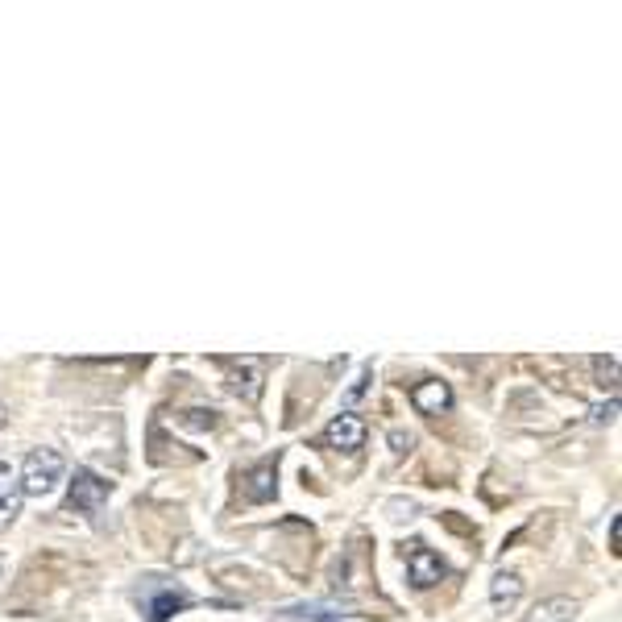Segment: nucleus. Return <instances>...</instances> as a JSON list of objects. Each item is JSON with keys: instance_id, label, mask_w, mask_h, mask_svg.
<instances>
[{"instance_id": "1", "label": "nucleus", "mask_w": 622, "mask_h": 622, "mask_svg": "<svg viewBox=\"0 0 622 622\" xmlns=\"http://www.w3.org/2000/svg\"><path fill=\"white\" fill-rule=\"evenodd\" d=\"M63 473H67L63 452H54V448H34L30 457H25V465H21V494L46 498V494H54V486L63 482Z\"/></svg>"}, {"instance_id": "2", "label": "nucleus", "mask_w": 622, "mask_h": 622, "mask_svg": "<svg viewBox=\"0 0 622 622\" xmlns=\"http://www.w3.org/2000/svg\"><path fill=\"white\" fill-rule=\"evenodd\" d=\"M108 482L100 473H92V469H75V477H71V490H67V511H75V515H96L100 506L108 502Z\"/></svg>"}, {"instance_id": "3", "label": "nucleus", "mask_w": 622, "mask_h": 622, "mask_svg": "<svg viewBox=\"0 0 622 622\" xmlns=\"http://www.w3.org/2000/svg\"><path fill=\"white\" fill-rule=\"evenodd\" d=\"M365 436H370L365 419L353 415V411H345V415H336V419L328 423L324 444H328V448H341V452H357V448H365Z\"/></svg>"}, {"instance_id": "4", "label": "nucleus", "mask_w": 622, "mask_h": 622, "mask_svg": "<svg viewBox=\"0 0 622 622\" xmlns=\"http://www.w3.org/2000/svg\"><path fill=\"white\" fill-rule=\"evenodd\" d=\"M407 573H411V585H415V589H432V585L444 581V560H440L432 548L411 544V548H407Z\"/></svg>"}, {"instance_id": "5", "label": "nucleus", "mask_w": 622, "mask_h": 622, "mask_svg": "<svg viewBox=\"0 0 622 622\" xmlns=\"http://www.w3.org/2000/svg\"><path fill=\"white\" fill-rule=\"evenodd\" d=\"M183 606H191V598H187V593H179V589H162V593H158V585L141 589V610L150 614V622H166L171 614H179Z\"/></svg>"}, {"instance_id": "6", "label": "nucleus", "mask_w": 622, "mask_h": 622, "mask_svg": "<svg viewBox=\"0 0 622 622\" xmlns=\"http://www.w3.org/2000/svg\"><path fill=\"white\" fill-rule=\"evenodd\" d=\"M411 403H415V411H419V415H440V411H448V407H452V386H448V382L428 378V382H419V386L411 390Z\"/></svg>"}, {"instance_id": "7", "label": "nucleus", "mask_w": 622, "mask_h": 622, "mask_svg": "<svg viewBox=\"0 0 622 622\" xmlns=\"http://www.w3.org/2000/svg\"><path fill=\"white\" fill-rule=\"evenodd\" d=\"M278 494V461H262L245 477V498L249 502H270Z\"/></svg>"}, {"instance_id": "8", "label": "nucleus", "mask_w": 622, "mask_h": 622, "mask_svg": "<svg viewBox=\"0 0 622 622\" xmlns=\"http://www.w3.org/2000/svg\"><path fill=\"white\" fill-rule=\"evenodd\" d=\"M229 386L233 394H241L245 403H258L262 399V365H253V361H241L229 370Z\"/></svg>"}, {"instance_id": "9", "label": "nucleus", "mask_w": 622, "mask_h": 622, "mask_svg": "<svg viewBox=\"0 0 622 622\" xmlns=\"http://www.w3.org/2000/svg\"><path fill=\"white\" fill-rule=\"evenodd\" d=\"M21 515V486L13 482L9 465H0V527H9Z\"/></svg>"}, {"instance_id": "10", "label": "nucleus", "mask_w": 622, "mask_h": 622, "mask_svg": "<svg viewBox=\"0 0 622 622\" xmlns=\"http://www.w3.org/2000/svg\"><path fill=\"white\" fill-rule=\"evenodd\" d=\"M573 614H577V602L573 598H544L523 622H573Z\"/></svg>"}, {"instance_id": "11", "label": "nucleus", "mask_w": 622, "mask_h": 622, "mask_svg": "<svg viewBox=\"0 0 622 622\" xmlns=\"http://www.w3.org/2000/svg\"><path fill=\"white\" fill-rule=\"evenodd\" d=\"M490 598H494V606H506V610H511V606L523 598V581H519L515 573H498V577L490 581Z\"/></svg>"}, {"instance_id": "12", "label": "nucleus", "mask_w": 622, "mask_h": 622, "mask_svg": "<svg viewBox=\"0 0 622 622\" xmlns=\"http://www.w3.org/2000/svg\"><path fill=\"white\" fill-rule=\"evenodd\" d=\"M593 382L610 390V399L618 394V357H593Z\"/></svg>"}, {"instance_id": "13", "label": "nucleus", "mask_w": 622, "mask_h": 622, "mask_svg": "<svg viewBox=\"0 0 622 622\" xmlns=\"http://www.w3.org/2000/svg\"><path fill=\"white\" fill-rule=\"evenodd\" d=\"M287 618H299V622H341V614H332L324 606H287L282 610Z\"/></svg>"}, {"instance_id": "14", "label": "nucleus", "mask_w": 622, "mask_h": 622, "mask_svg": "<svg viewBox=\"0 0 622 622\" xmlns=\"http://www.w3.org/2000/svg\"><path fill=\"white\" fill-rule=\"evenodd\" d=\"M179 423H183V428H191V432H204V428H216V411L195 407V411H183Z\"/></svg>"}, {"instance_id": "15", "label": "nucleus", "mask_w": 622, "mask_h": 622, "mask_svg": "<svg viewBox=\"0 0 622 622\" xmlns=\"http://www.w3.org/2000/svg\"><path fill=\"white\" fill-rule=\"evenodd\" d=\"M610 552H614V556L622 552V519H618V515L610 519Z\"/></svg>"}, {"instance_id": "16", "label": "nucleus", "mask_w": 622, "mask_h": 622, "mask_svg": "<svg viewBox=\"0 0 622 622\" xmlns=\"http://www.w3.org/2000/svg\"><path fill=\"white\" fill-rule=\"evenodd\" d=\"M618 415V399H610L606 407H598V411H593V419H598V423H610Z\"/></svg>"}, {"instance_id": "17", "label": "nucleus", "mask_w": 622, "mask_h": 622, "mask_svg": "<svg viewBox=\"0 0 622 622\" xmlns=\"http://www.w3.org/2000/svg\"><path fill=\"white\" fill-rule=\"evenodd\" d=\"M390 444H394V452H407L415 440H411V432H390Z\"/></svg>"}, {"instance_id": "18", "label": "nucleus", "mask_w": 622, "mask_h": 622, "mask_svg": "<svg viewBox=\"0 0 622 622\" xmlns=\"http://www.w3.org/2000/svg\"><path fill=\"white\" fill-rule=\"evenodd\" d=\"M365 382H370V374H361V378H357V386L349 390V399H361V394H365Z\"/></svg>"}, {"instance_id": "19", "label": "nucleus", "mask_w": 622, "mask_h": 622, "mask_svg": "<svg viewBox=\"0 0 622 622\" xmlns=\"http://www.w3.org/2000/svg\"><path fill=\"white\" fill-rule=\"evenodd\" d=\"M5 423H9V411H5V403H0V428H5Z\"/></svg>"}]
</instances>
